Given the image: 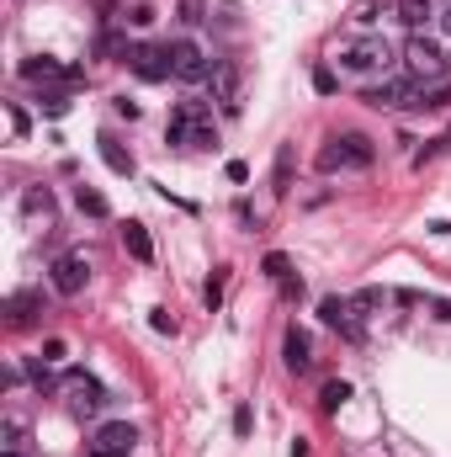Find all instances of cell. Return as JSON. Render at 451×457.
Segmentation results:
<instances>
[{"instance_id":"obj_1","label":"cell","mask_w":451,"mask_h":457,"mask_svg":"<svg viewBox=\"0 0 451 457\" xmlns=\"http://www.w3.org/2000/svg\"><path fill=\"white\" fill-rule=\"evenodd\" d=\"M170 144L176 149H213L218 144V128H213V112L202 107V102H181L176 112H170Z\"/></svg>"},{"instance_id":"obj_2","label":"cell","mask_w":451,"mask_h":457,"mask_svg":"<svg viewBox=\"0 0 451 457\" xmlns=\"http://www.w3.org/2000/svg\"><path fill=\"white\" fill-rule=\"evenodd\" d=\"M372 160H377V149L366 133H340L319 149V170H372Z\"/></svg>"},{"instance_id":"obj_3","label":"cell","mask_w":451,"mask_h":457,"mask_svg":"<svg viewBox=\"0 0 451 457\" xmlns=\"http://www.w3.org/2000/svg\"><path fill=\"white\" fill-rule=\"evenodd\" d=\"M393 54H388V37H361V43H350L345 54H340V64L350 70V75H372V70H382Z\"/></svg>"},{"instance_id":"obj_4","label":"cell","mask_w":451,"mask_h":457,"mask_svg":"<svg viewBox=\"0 0 451 457\" xmlns=\"http://www.w3.org/2000/svg\"><path fill=\"white\" fill-rule=\"evenodd\" d=\"M170 70H176V80H186V86H197V80H208L213 75V64H208V54L197 48V43H170Z\"/></svg>"},{"instance_id":"obj_5","label":"cell","mask_w":451,"mask_h":457,"mask_svg":"<svg viewBox=\"0 0 451 457\" xmlns=\"http://www.w3.org/2000/svg\"><path fill=\"white\" fill-rule=\"evenodd\" d=\"M133 447H138V431L127 420H112L91 436V457H133Z\"/></svg>"},{"instance_id":"obj_6","label":"cell","mask_w":451,"mask_h":457,"mask_svg":"<svg viewBox=\"0 0 451 457\" xmlns=\"http://www.w3.org/2000/svg\"><path fill=\"white\" fill-rule=\"evenodd\" d=\"M404 59H409V75H420V80H436L441 70H447V54L430 43V37H409V48H404Z\"/></svg>"},{"instance_id":"obj_7","label":"cell","mask_w":451,"mask_h":457,"mask_svg":"<svg viewBox=\"0 0 451 457\" xmlns=\"http://www.w3.org/2000/svg\"><path fill=\"white\" fill-rule=\"evenodd\" d=\"M86 282H91V261H86L80 250H70V255H59V261H53V287H59L64 298L86 293Z\"/></svg>"},{"instance_id":"obj_8","label":"cell","mask_w":451,"mask_h":457,"mask_svg":"<svg viewBox=\"0 0 451 457\" xmlns=\"http://www.w3.org/2000/svg\"><path fill=\"white\" fill-rule=\"evenodd\" d=\"M127 64H133L138 80H154V86L176 75V70H170V48H149V43H138V48L127 54Z\"/></svg>"},{"instance_id":"obj_9","label":"cell","mask_w":451,"mask_h":457,"mask_svg":"<svg viewBox=\"0 0 451 457\" xmlns=\"http://www.w3.org/2000/svg\"><path fill=\"white\" fill-rule=\"evenodd\" d=\"M361 102H366V107H388V112L420 107V96H414V86H409V80H382V86H372Z\"/></svg>"},{"instance_id":"obj_10","label":"cell","mask_w":451,"mask_h":457,"mask_svg":"<svg viewBox=\"0 0 451 457\" xmlns=\"http://www.w3.org/2000/svg\"><path fill=\"white\" fill-rule=\"evenodd\" d=\"M64 399H70V410H75V415H96V410L107 404L102 383H96V378H86V372H75V378L64 383Z\"/></svg>"},{"instance_id":"obj_11","label":"cell","mask_w":451,"mask_h":457,"mask_svg":"<svg viewBox=\"0 0 451 457\" xmlns=\"http://www.w3.org/2000/svg\"><path fill=\"white\" fill-rule=\"evenodd\" d=\"M21 80H32V86H43V80H80V70H70L59 59H27L21 64Z\"/></svg>"},{"instance_id":"obj_12","label":"cell","mask_w":451,"mask_h":457,"mask_svg":"<svg viewBox=\"0 0 451 457\" xmlns=\"http://www.w3.org/2000/svg\"><path fill=\"white\" fill-rule=\"evenodd\" d=\"M282 356H287V372H308V367H314V351H308V336H303V330H287Z\"/></svg>"},{"instance_id":"obj_13","label":"cell","mask_w":451,"mask_h":457,"mask_svg":"<svg viewBox=\"0 0 451 457\" xmlns=\"http://www.w3.org/2000/svg\"><path fill=\"white\" fill-rule=\"evenodd\" d=\"M319 314H324V325H335V330H345L350 341H361V330H356V320H350V303H345V298H324V303H319Z\"/></svg>"},{"instance_id":"obj_14","label":"cell","mask_w":451,"mask_h":457,"mask_svg":"<svg viewBox=\"0 0 451 457\" xmlns=\"http://www.w3.org/2000/svg\"><path fill=\"white\" fill-rule=\"evenodd\" d=\"M21 213L48 224V219H53V192H48V187H27V192H21Z\"/></svg>"},{"instance_id":"obj_15","label":"cell","mask_w":451,"mask_h":457,"mask_svg":"<svg viewBox=\"0 0 451 457\" xmlns=\"http://www.w3.org/2000/svg\"><path fill=\"white\" fill-rule=\"evenodd\" d=\"M96 144H102V160H107V170H112V176H133V154L117 144L112 133H102Z\"/></svg>"},{"instance_id":"obj_16","label":"cell","mask_w":451,"mask_h":457,"mask_svg":"<svg viewBox=\"0 0 451 457\" xmlns=\"http://www.w3.org/2000/svg\"><path fill=\"white\" fill-rule=\"evenodd\" d=\"M122 245H127V255H133V261H154V245H149V228H144V224L122 228Z\"/></svg>"},{"instance_id":"obj_17","label":"cell","mask_w":451,"mask_h":457,"mask_svg":"<svg viewBox=\"0 0 451 457\" xmlns=\"http://www.w3.org/2000/svg\"><path fill=\"white\" fill-rule=\"evenodd\" d=\"M0 447H5V453H21V447H27V420H21V415H5V420H0Z\"/></svg>"},{"instance_id":"obj_18","label":"cell","mask_w":451,"mask_h":457,"mask_svg":"<svg viewBox=\"0 0 451 457\" xmlns=\"http://www.w3.org/2000/svg\"><path fill=\"white\" fill-rule=\"evenodd\" d=\"M37 309H43V298L16 293V298H11V325H16V330H21V325H32V320H37Z\"/></svg>"},{"instance_id":"obj_19","label":"cell","mask_w":451,"mask_h":457,"mask_svg":"<svg viewBox=\"0 0 451 457\" xmlns=\"http://www.w3.org/2000/svg\"><path fill=\"white\" fill-rule=\"evenodd\" d=\"M436 16V0H398V21H409V27H425Z\"/></svg>"},{"instance_id":"obj_20","label":"cell","mask_w":451,"mask_h":457,"mask_svg":"<svg viewBox=\"0 0 451 457\" xmlns=\"http://www.w3.org/2000/svg\"><path fill=\"white\" fill-rule=\"evenodd\" d=\"M75 203H80V213H91V219H107V197H102V192H91V187H75Z\"/></svg>"},{"instance_id":"obj_21","label":"cell","mask_w":451,"mask_h":457,"mask_svg":"<svg viewBox=\"0 0 451 457\" xmlns=\"http://www.w3.org/2000/svg\"><path fill=\"white\" fill-rule=\"evenodd\" d=\"M345 399H350V383H324V394H319V404H324V415H335L340 404H345Z\"/></svg>"},{"instance_id":"obj_22","label":"cell","mask_w":451,"mask_h":457,"mask_svg":"<svg viewBox=\"0 0 451 457\" xmlns=\"http://www.w3.org/2000/svg\"><path fill=\"white\" fill-rule=\"evenodd\" d=\"M260 266H266V277H271V282H282V277H292V271H287V255H276V250H271V255H266Z\"/></svg>"},{"instance_id":"obj_23","label":"cell","mask_w":451,"mask_h":457,"mask_svg":"<svg viewBox=\"0 0 451 457\" xmlns=\"http://www.w3.org/2000/svg\"><path fill=\"white\" fill-rule=\"evenodd\" d=\"M420 107H436V112H441V107H451V86H436V91H425V96H420Z\"/></svg>"},{"instance_id":"obj_24","label":"cell","mask_w":451,"mask_h":457,"mask_svg":"<svg viewBox=\"0 0 451 457\" xmlns=\"http://www.w3.org/2000/svg\"><path fill=\"white\" fill-rule=\"evenodd\" d=\"M441 149H447V138H430V144H425V149L414 154V170H425V165H430V160H436Z\"/></svg>"},{"instance_id":"obj_25","label":"cell","mask_w":451,"mask_h":457,"mask_svg":"<svg viewBox=\"0 0 451 457\" xmlns=\"http://www.w3.org/2000/svg\"><path fill=\"white\" fill-rule=\"evenodd\" d=\"M181 16L186 21H208V0H181Z\"/></svg>"},{"instance_id":"obj_26","label":"cell","mask_w":451,"mask_h":457,"mask_svg":"<svg viewBox=\"0 0 451 457\" xmlns=\"http://www.w3.org/2000/svg\"><path fill=\"white\" fill-rule=\"evenodd\" d=\"M64 356H70V351H64V341H48V345H43V361H48V367H59Z\"/></svg>"},{"instance_id":"obj_27","label":"cell","mask_w":451,"mask_h":457,"mask_svg":"<svg viewBox=\"0 0 451 457\" xmlns=\"http://www.w3.org/2000/svg\"><path fill=\"white\" fill-rule=\"evenodd\" d=\"M43 112H48V117H64V112H70V102H64V96H43Z\"/></svg>"},{"instance_id":"obj_28","label":"cell","mask_w":451,"mask_h":457,"mask_svg":"<svg viewBox=\"0 0 451 457\" xmlns=\"http://www.w3.org/2000/svg\"><path fill=\"white\" fill-rule=\"evenodd\" d=\"M382 303V293L377 287H366V293H356V309H377Z\"/></svg>"},{"instance_id":"obj_29","label":"cell","mask_w":451,"mask_h":457,"mask_svg":"<svg viewBox=\"0 0 451 457\" xmlns=\"http://www.w3.org/2000/svg\"><path fill=\"white\" fill-rule=\"evenodd\" d=\"M112 107H117V117H127V122H133V117H138V102H127V96H117Z\"/></svg>"},{"instance_id":"obj_30","label":"cell","mask_w":451,"mask_h":457,"mask_svg":"<svg viewBox=\"0 0 451 457\" xmlns=\"http://www.w3.org/2000/svg\"><path fill=\"white\" fill-rule=\"evenodd\" d=\"M127 21H133V27H149V21H154V11H149V5H133V16H127Z\"/></svg>"},{"instance_id":"obj_31","label":"cell","mask_w":451,"mask_h":457,"mask_svg":"<svg viewBox=\"0 0 451 457\" xmlns=\"http://www.w3.org/2000/svg\"><path fill=\"white\" fill-rule=\"evenodd\" d=\"M282 298H303V282L298 277H282Z\"/></svg>"},{"instance_id":"obj_32","label":"cell","mask_w":451,"mask_h":457,"mask_svg":"<svg viewBox=\"0 0 451 457\" xmlns=\"http://www.w3.org/2000/svg\"><path fill=\"white\" fill-rule=\"evenodd\" d=\"M218 303H224V282L213 277V282H208V309H218Z\"/></svg>"},{"instance_id":"obj_33","label":"cell","mask_w":451,"mask_h":457,"mask_svg":"<svg viewBox=\"0 0 451 457\" xmlns=\"http://www.w3.org/2000/svg\"><path fill=\"white\" fill-rule=\"evenodd\" d=\"M250 426H255V420H250V410H234V431H239V436H250Z\"/></svg>"},{"instance_id":"obj_34","label":"cell","mask_w":451,"mask_h":457,"mask_svg":"<svg viewBox=\"0 0 451 457\" xmlns=\"http://www.w3.org/2000/svg\"><path fill=\"white\" fill-rule=\"evenodd\" d=\"M441 32H451V11H447V16H441Z\"/></svg>"},{"instance_id":"obj_35","label":"cell","mask_w":451,"mask_h":457,"mask_svg":"<svg viewBox=\"0 0 451 457\" xmlns=\"http://www.w3.org/2000/svg\"><path fill=\"white\" fill-rule=\"evenodd\" d=\"M5 457H21V453H5Z\"/></svg>"}]
</instances>
